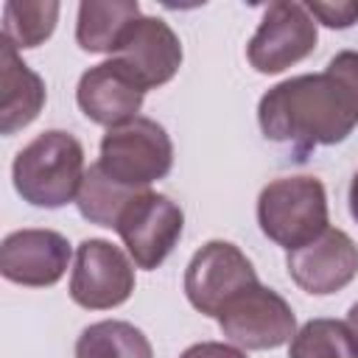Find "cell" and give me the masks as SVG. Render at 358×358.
Wrapping results in <instances>:
<instances>
[{
	"label": "cell",
	"instance_id": "5",
	"mask_svg": "<svg viewBox=\"0 0 358 358\" xmlns=\"http://www.w3.org/2000/svg\"><path fill=\"white\" fill-rule=\"evenodd\" d=\"M185 229L182 207L165 193L140 190L120 213L115 232L120 235L126 255L137 268L154 271L173 252Z\"/></svg>",
	"mask_w": 358,
	"mask_h": 358
},
{
	"label": "cell",
	"instance_id": "22",
	"mask_svg": "<svg viewBox=\"0 0 358 358\" xmlns=\"http://www.w3.org/2000/svg\"><path fill=\"white\" fill-rule=\"evenodd\" d=\"M350 213H352V218L358 224V171H355L352 182H350Z\"/></svg>",
	"mask_w": 358,
	"mask_h": 358
},
{
	"label": "cell",
	"instance_id": "4",
	"mask_svg": "<svg viewBox=\"0 0 358 358\" xmlns=\"http://www.w3.org/2000/svg\"><path fill=\"white\" fill-rule=\"evenodd\" d=\"M98 168L123 187L148 190V185L171 173L173 143L162 123L140 115L123 126L106 129Z\"/></svg>",
	"mask_w": 358,
	"mask_h": 358
},
{
	"label": "cell",
	"instance_id": "3",
	"mask_svg": "<svg viewBox=\"0 0 358 358\" xmlns=\"http://www.w3.org/2000/svg\"><path fill=\"white\" fill-rule=\"evenodd\" d=\"M327 218V190L316 176H280L257 196V224L263 235L288 252L322 235Z\"/></svg>",
	"mask_w": 358,
	"mask_h": 358
},
{
	"label": "cell",
	"instance_id": "7",
	"mask_svg": "<svg viewBox=\"0 0 358 358\" xmlns=\"http://www.w3.org/2000/svg\"><path fill=\"white\" fill-rule=\"evenodd\" d=\"M221 333L241 350H277L296 336V316L274 288L252 285L215 316Z\"/></svg>",
	"mask_w": 358,
	"mask_h": 358
},
{
	"label": "cell",
	"instance_id": "2",
	"mask_svg": "<svg viewBox=\"0 0 358 358\" xmlns=\"http://www.w3.org/2000/svg\"><path fill=\"white\" fill-rule=\"evenodd\" d=\"M84 148L62 129H48L36 134L14 157L11 179L22 201L45 210L64 207L73 201L84 182Z\"/></svg>",
	"mask_w": 358,
	"mask_h": 358
},
{
	"label": "cell",
	"instance_id": "6",
	"mask_svg": "<svg viewBox=\"0 0 358 358\" xmlns=\"http://www.w3.org/2000/svg\"><path fill=\"white\" fill-rule=\"evenodd\" d=\"M316 42V20L308 14L305 3L274 0L266 6L260 25L246 45V59L257 73L274 76L308 59Z\"/></svg>",
	"mask_w": 358,
	"mask_h": 358
},
{
	"label": "cell",
	"instance_id": "9",
	"mask_svg": "<svg viewBox=\"0 0 358 358\" xmlns=\"http://www.w3.org/2000/svg\"><path fill=\"white\" fill-rule=\"evenodd\" d=\"M70 299L87 310H109L134 294L131 257L103 238H87L76 249L70 274Z\"/></svg>",
	"mask_w": 358,
	"mask_h": 358
},
{
	"label": "cell",
	"instance_id": "14",
	"mask_svg": "<svg viewBox=\"0 0 358 358\" xmlns=\"http://www.w3.org/2000/svg\"><path fill=\"white\" fill-rule=\"evenodd\" d=\"M45 81L34 73L17 53V48L3 39L0 42V131L8 137L28 123L45 106Z\"/></svg>",
	"mask_w": 358,
	"mask_h": 358
},
{
	"label": "cell",
	"instance_id": "15",
	"mask_svg": "<svg viewBox=\"0 0 358 358\" xmlns=\"http://www.w3.org/2000/svg\"><path fill=\"white\" fill-rule=\"evenodd\" d=\"M143 17L137 0H84L76 20V42L87 53H112Z\"/></svg>",
	"mask_w": 358,
	"mask_h": 358
},
{
	"label": "cell",
	"instance_id": "12",
	"mask_svg": "<svg viewBox=\"0 0 358 358\" xmlns=\"http://www.w3.org/2000/svg\"><path fill=\"white\" fill-rule=\"evenodd\" d=\"M145 87L137 81V76L117 59H106L95 67H90L76 87L78 109L98 126L115 129L123 126L143 109Z\"/></svg>",
	"mask_w": 358,
	"mask_h": 358
},
{
	"label": "cell",
	"instance_id": "17",
	"mask_svg": "<svg viewBox=\"0 0 358 358\" xmlns=\"http://www.w3.org/2000/svg\"><path fill=\"white\" fill-rule=\"evenodd\" d=\"M59 8L56 0H8L3 6V39L17 50L42 45L56 31Z\"/></svg>",
	"mask_w": 358,
	"mask_h": 358
},
{
	"label": "cell",
	"instance_id": "21",
	"mask_svg": "<svg viewBox=\"0 0 358 358\" xmlns=\"http://www.w3.org/2000/svg\"><path fill=\"white\" fill-rule=\"evenodd\" d=\"M179 358H246V352L235 344H224V341H199L193 347H187Z\"/></svg>",
	"mask_w": 358,
	"mask_h": 358
},
{
	"label": "cell",
	"instance_id": "8",
	"mask_svg": "<svg viewBox=\"0 0 358 358\" xmlns=\"http://www.w3.org/2000/svg\"><path fill=\"white\" fill-rule=\"evenodd\" d=\"M257 282L252 260L229 241H207L185 268L187 302L204 316H218L229 299Z\"/></svg>",
	"mask_w": 358,
	"mask_h": 358
},
{
	"label": "cell",
	"instance_id": "16",
	"mask_svg": "<svg viewBox=\"0 0 358 358\" xmlns=\"http://www.w3.org/2000/svg\"><path fill=\"white\" fill-rule=\"evenodd\" d=\"M76 358H154V347L131 322L103 319L81 330Z\"/></svg>",
	"mask_w": 358,
	"mask_h": 358
},
{
	"label": "cell",
	"instance_id": "10",
	"mask_svg": "<svg viewBox=\"0 0 358 358\" xmlns=\"http://www.w3.org/2000/svg\"><path fill=\"white\" fill-rule=\"evenodd\" d=\"M288 277L313 296L347 288L358 277V246L344 229L327 227L322 235L285 255Z\"/></svg>",
	"mask_w": 358,
	"mask_h": 358
},
{
	"label": "cell",
	"instance_id": "13",
	"mask_svg": "<svg viewBox=\"0 0 358 358\" xmlns=\"http://www.w3.org/2000/svg\"><path fill=\"white\" fill-rule=\"evenodd\" d=\"M112 59L123 62L145 90H157L179 73L182 42L165 20L143 14L129 28V34L123 36Z\"/></svg>",
	"mask_w": 358,
	"mask_h": 358
},
{
	"label": "cell",
	"instance_id": "11",
	"mask_svg": "<svg viewBox=\"0 0 358 358\" xmlns=\"http://www.w3.org/2000/svg\"><path fill=\"white\" fill-rule=\"evenodd\" d=\"M70 266V241L56 229H17L0 243V274L25 288L56 285Z\"/></svg>",
	"mask_w": 358,
	"mask_h": 358
},
{
	"label": "cell",
	"instance_id": "1",
	"mask_svg": "<svg viewBox=\"0 0 358 358\" xmlns=\"http://www.w3.org/2000/svg\"><path fill=\"white\" fill-rule=\"evenodd\" d=\"M266 140L291 145L305 159L316 145H336L358 126V50H338L322 73L291 76L257 103Z\"/></svg>",
	"mask_w": 358,
	"mask_h": 358
},
{
	"label": "cell",
	"instance_id": "19",
	"mask_svg": "<svg viewBox=\"0 0 358 358\" xmlns=\"http://www.w3.org/2000/svg\"><path fill=\"white\" fill-rule=\"evenodd\" d=\"M288 358H358V341L341 319H310L288 344Z\"/></svg>",
	"mask_w": 358,
	"mask_h": 358
},
{
	"label": "cell",
	"instance_id": "23",
	"mask_svg": "<svg viewBox=\"0 0 358 358\" xmlns=\"http://www.w3.org/2000/svg\"><path fill=\"white\" fill-rule=\"evenodd\" d=\"M347 324H350V330H352V336H355V341H358V302H352V305H350Z\"/></svg>",
	"mask_w": 358,
	"mask_h": 358
},
{
	"label": "cell",
	"instance_id": "18",
	"mask_svg": "<svg viewBox=\"0 0 358 358\" xmlns=\"http://www.w3.org/2000/svg\"><path fill=\"white\" fill-rule=\"evenodd\" d=\"M140 190H131V187H123L117 185L115 179H109L98 162L87 168L84 173V182H81V190L76 196V204H78V213L90 221V224H98V227H109L115 229L123 207L137 196Z\"/></svg>",
	"mask_w": 358,
	"mask_h": 358
},
{
	"label": "cell",
	"instance_id": "20",
	"mask_svg": "<svg viewBox=\"0 0 358 358\" xmlns=\"http://www.w3.org/2000/svg\"><path fill=\"white\" fill-rule=\"evenodd\" d=\"M308 14L327 25V28H350L358 22V0H338V3H319V0H310L305 3Z\"/></svg>",
	"mask_w": 358,
	"mask_h": 358
}]
</instances>
